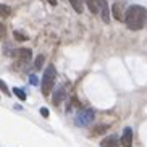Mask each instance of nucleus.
I'll return each instance as SVG.
<instances>
[{
    "mask_svg": "<svg viewBox=\"0 0 147 147\" xmlns=\"http://www.w3.org/2000/svg\"><path fill=\"white\" fill-rule=\"evenodd\" d=\"M146 20H147V10L141 5H133L125 13V24L131 31L142 29L144 24H146Z\"/></svg>",
    "mask_w": 147,
    "mask_h": 147,
    "instance_id": "f257e3e1",
    "label": "nucleus"
},
{
    "mask_svg": "<svg viewBox=\"0 0 147 147\" xmlns=\"http://www.w3.org/2000/svg\"><path fill=\"white\" fill-rule=\"evenodd\" d=\"M55 78H57V69L53 65H49L45 68V73H44L42 78V94L49 95L53 89V84H55Z\"/></svg>",
    "mask_w": 147,
    "mask_h": 147,
    "instance_id": "f03ea898",
    "label": "nucleus"
},
{
    "mask_svg": "<svg viewBox=\"0 0 147 147\" xmlns=\"http://www.w3.org/2000/svg\"><path fill=\"white\" fill-rule=\"evenodd\" d=\"M94 121V110L92 108H84L76 117V125L78 126H87Z\"/></svg>",
    "mask_w": 147,
    "mask_h": 147,
    "instance_id": "7ed1b4c3",
    "label": "nucleus"
},
{
    "mask_svg": "<svg viewBox=\"0 0 147 147\" xmlns=\"http://www.w3.org/2000/svg\"><path fill=\"white\" fill-rule=\"evenodd\" d=\"M120 142L123 147H133V129H131V128H125V129H123Z\"/></svg>",
    "mask_w": 147,
    "mask_h": 147,
    "instance_id": "20e7f679",
    "label": "nucleus"
},
{
    "mask_svg": "<svg viewBox=\"0 0 147 147\" xmlns=\"http://www.w3.org/2000/svg\"><path fill=\"white\" fill-rule=\"evenodd\" d=\"M112 15L117 21H125V15H123V5L120 2L112 5Z\"/></svg>",
    "mask_w": 147,
    "mask_h": 147,
    "instance_id": "39448f33",
    "label": "nucleus"
},
{
    "mask_svg": "<svg viewBox=\"0 0 147 147\" xmlns=\"http://www.w3.org/2000/svg\"><path fill=\"white\" fill-rule=\"evenodd\" d=\"M100 146H102V147H120L121 142L118 141V138L115 136V134H110V136H107V138L102 141Z\"/></svg>",
    "mask_w": 147,
    "mask_h": 147,
    "instance_id": "423d86ee",
    "label": "nucleus"
},
{
    "mask_svg": "<svg viewBox=\"0 0 147 147\" xmlns=\"http://www.w3.org/2000/svg\"><path fill=\"white\" fill-rule=\"evenodd\" d=\"M99 7H100V13H102L104 23H110V11H108L107 0H99Z\"/></svg>",
    "mask_w": 147,
    "mask_h": 147,
    "instance_id": "0eeeda50",
    "label": "nucleus"
},
{
    "mask_svg": "<svg viewBox=\"0 0 147 147\" xmlns=\"http://www.w3.org/2000/svg\"><path fill=\"white\" fill-rule=\"evenodd\" d=\"M18 58H20V61H29L31 57H32V52H31L29 49H20L16 52Z\"/></svg>",
    "mask_w": 147,
    "mask_h": 147,
    "instance_id": "6e6552de",
    "label": "nucleus"
},
{
    "mask_svg": "<svg viewBox=\"0 0 147 147\" xmlns=\"http://www.w3.org/2000/svg\"><path fill=\"white\" fill-rule=\"evenodd\" d=\"M63 97H65V92H63V89L61 87H58V89H55V92H53V105H60L61 100H63Z\"/></svg>",
    "mask_w": 147,
    "mask_h": 147,
    "instance_id": "1a4fd4ad",
    "label": "nucleus"
},
{
    "mask_svg": "<svg viewBox=\"0 0 147 147\" xmlns=\"http://www.w3.org/2000/svg\"><path fill=\"white\" fill-rule=\"evenodd\" d=\"M86 5L89 11L92 15H97V11H100V7H99V0H86Z\"/></svg>",
    "mask_w": 147,
    "mask_h": 147,
    "instance_id": "9d476101",
    "label": "nucleus"
},
{
    "mask_svg": "<svg viewBox=\"0 0 147 147\" xmlns=\"http://www.w3.org/2000/svg\"><path fill=\"white\" fill-rule=\"evenodd\" d=\"M69 3L74 8V11H78V13L82 11V0H69Z\"/></svg>",
    "mask_w": 147,
    "mask_h": 147,
    "instance_id": "9b49d317",
    "label": "nucleus"
},
{
    "mask_svg": "<svg viewBox=\"0 0 147 147\" xmlns=\"http://www.w3.org/2000/svg\"><path fill=\"white\" fill-rule=\"evenodd\" d=\"M44 60H45V57H44V55H37V57H36V60H34V68H36V69H40V68H42Z\"/></svg>",
    "mask_w": 147,
    "mask_h": 147,
    "instance_id": "f8f14e48",
    "label": "nucleus"
},
{
    "mask_svg": "<svg viewBox=\"0 0 147 147\" xmlns=\"http://www.w3.org/2000/svg\"><path fill=\"white\" fill-rule=\"evenodd\" d=\"M13 92L18 95V99H20V100H26V94H24V91H23V89H20V87H15Z\"/></svg>",
    "mask_w": 147,
    "mask_h": 147,
    "instance_id": "ddd939ff",
    "label": "nucleus"
},
{
    "mask_svg": "<svg viewBox=\"0 0 147 147\" xmlns=\"http://www.w3.org/2000/svg\"><path fill=\"white\" fill-rule=\"evenodd\" d=\"M0 13H2V18H7L10 15V8L5 3H2L0 5Z\"/></svg>",
    "mask_w": 147,
    "mask_h": 147,
    "instance_id": "4468645a",
    "label": "nucleus"
},
{
    "mask_svg": "<svg viewBox=\"0 0 147 147\" xmlns=\"http://www.w3.org/2000/svg\"><path fill=\"white\" fill-rule=\"evenodd\" d=\"M107 129H108V126H107V125L97 126V128H95V129L92 131V134H94V136H97V134H102V133H104V131H107Z\"/></svg>",
    "mask_w": 147,
    "mask_h": 147,
    "instance_id": "2eb2a0df",
    "label": "nucleus"
},
{
    "mask_svg": "<svg viewBox=\"0 0 147 147\" xmlns=\"http://www.w3.org/2000/svg\"><path fill=\"white\" fill-rule=\"evenodd\" d=\"M13 36H15V39H16V40H28V36L21 34L20 31H15V32H13Z\"/></svg>",
    "mask_w": 147,
    "mask_h": 147,
    "instance_id": "dca6fc26",
    "label": "nucleus"
},
{
    "mask_svg": "<svg viewBox=\"0 0 147 147\" xmlns=\"http://www.w3.org/2000/svg\"><path fill=\"white\" fill-rule=\"evenodd\" d=\"M29 82L32 84V86H37V82H39V81H37V76L31 74V76H29Z\"/></svg>",
    "mask_w": 147,
    "mask_h": 147,
    "instance_id": "f3484780",
    "label": "nucleus"
},
{
    "mask_svg": "<svg viewBox=\"0 0 147 147\" xmlns=\"http://www.w3.org/2000/svg\"><path fill=\"white\" fill-rule=\"evenodd\" d=\"M0 86H2V91H3L5 95H10L8 94V87H7V84H5V81H0Z\"/></svg>",
    "mask_w": 147,
    "mask_h": 147,
    "instance_id": "a211bd4d",
    "label": "nucleus"
},
{
    "mask_svg": "<svg viewBox=\"0 0 147 147\" xmlns=\"http://www.w3.org/2000/svg\"><path fill=\"white\" fill-rule=\"evenodd\" d=\"M40 115H42V117H45V118H47L49 115H50V112H49L47 108H40Z\"/></svg>",
    "mask_w": 147,
    "mask_h": 147,
    "instance_id": "6ab92c4d",
    "label": "nucleus"
},
{
    "mask_svg": "<svg viewBox=\"0 0 147 147\" xmlns=\"http://www.w3.org/2000/svg\"><path fill=\"white\" fill-rule=\"evenodd\" d=\"M47 2L52 5V7H55V5H57V0H47Z\"/></svg>",
    "mask_w": 147,
    "mask_h": 147,
    "instance_id": "aec40b11",
    "label": "nucleus"
}]
</instances>
